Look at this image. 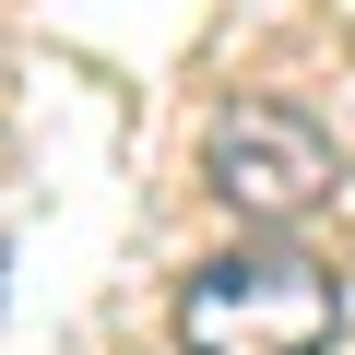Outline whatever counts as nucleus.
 I'll return each instance as SVG.
<instances>
[{
	"label": "nucleus",
	"instance_id": "obj_2",
	"mask_svg": "<svg viewBox=\"0 0 355 355\" xmlns=\"http://www.w3.org/2000/svg\"><path fill=\"white\" fill-rule=\"evenodd\" d=\"M202 178H214V190H225L237 214L284 225V214L331 202L343 154H331V130H320L308 107H284V95H249V107H225V119L202 130Z\"/></svg>",
	"mask_w": 355,
	"mask_h": 355
},
{
	"label": "nucleus",
	"instance_id": "obj_1",
	"mask_svg": "<svg viewBox=\"0 0 355 355\" xmlns=\"http://www.w3.org/2000/svg\"><path fill=\"white\" fill-rule=\"evenodd\" d=\"M343 331V284L331 261L261 237V249H225L178 284V343L190 355H331Z\"/></svg>",
	"mask_w": 355,
	"mask_h": 355
}]
</instances>
